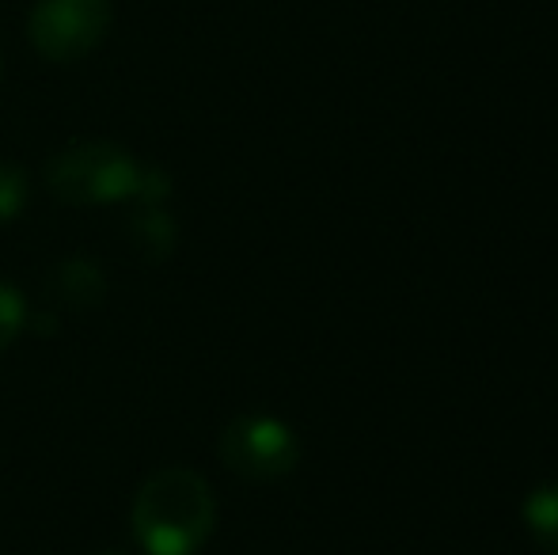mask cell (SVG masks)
<instances>
[{
  "mask_svg": "<svg viewBox=\"0 0 558 555\" xmlns=\"http://www.w3.org/2000/svg\"><path fill=\"white\" fill-rule=\"evenodd\" d=\"M23 324H27V301L12 281L0 278V354L20 339Z\"/></svg>",
  "mask_w": 558,
  "mask_h": 555,
  "instance_id": "8",
  "label": "cell"
},
{
  "mask_svg": "<svg viewBox=\"0 0 558 555\" xmlns=\"http://www.w3.org/2000/svg\"><path fill=\"white\" fill-rule=\"evenodd\" d=\"M0 73H4V65H0Z\"/></svg>",
  "mask_w": 558,
  "mask_h": 555,
  "instance_id": "11",
  "label": "cell"
},
{
  "mask_svg": "<svg viewBox=\"0 0 558 555\" xmlns=\"http://www.w3.org/2000/svg\"><path fill=\"white\" fill-rule=\"evenodd\" d=\"M133 536L145 555H194L214 536V487L191 468H160L133 498Z\"/></svg>",
  "mask_w": 558,
  "mask_h": 555,
  "instance_id": "2",
  "label": "cell"
},
{
  "mask_svg": "<svg viewBox=\"0 0 558 555\" xmlns=\"http://www.w3.org/2000/svg\"><path fill=\"white\" fill-rule=\"evenodd\" d=\"M104 555H122V552H104Z\"/></svg>",
  "mask_w": 558,
  "mask_h": 555,
  "instance_id": "10",
  "label": "cell"
},
{
  "mask_svg": "<svg viewBox=\"0 0 558 555\" xmlns=\"http://www.w3.org/2000/svg\"><path fill=\"white\" fill-rule=\"evenodd\" d=\"M53 293L61 297L65 309H88L104 297V270L88 260H69L58 267L53 278Z\"/></svg>",
  "mask_w": 558,
  "mask_h": 555,
  "instance_id": "5",
  "label": "cell"
},
{
  "mask_svg": "<svg viewBox=\"0 0 558 555\" xmlns=\"http://www.w3.org/2000/svg\"><path fill=\"white\" fill-rule=\"evenodd\" d=\"M524 526L539 548L558 555V483H547L524 498Z\"/></svg>",
  "mask_w": 558,
  "mask_h": 555,
  "instance_id": "6",
  "label": "cell"
},
{
  "mask_svg": "<svg viewBox=\"0 0 558 555\" xmlns=\"http://www.w3.org/2000/svg\"><path fill=\"white\" fill-rule=\"evenodd\" d=\"M217 453L225 468L251 483L281 480L301 460L296 434L274 415H235L217 437Z\"/></svg>",
  "mask_w": 558,
  "mask_h": 555,
  "instance_id": "4",
  "label": "cell"
},
{
  "mask_svg": "<svg viewBox=\"0 0 558 555\" xmlns=\"http://www.w3.org/2000/svg\"><path fill=\"white\" fill-rule=\"evenodd\" d=\"M111 23L114 0H35L27 15V38L46 61L73 65L104 46Z\"/></svg>",
  "mask_w": 558,
  "mask_h": 555,
  "instance_id": "3",
  "label": "cell"
},
{
  "mask_svg": "<svg viewBox=\"0 0 558 555\" xmlns=\"http://www.w3.org/2000/svg\"><path fill=\"white\" fill-rule=\"evenodd\" d=\"M27 206V171L12 160H0V225L12 221Z\"/></svg>",
  "mask_w": 558,
  "mask_h": 555,
  "instance_id": "9",
  "label": "cell"
},
{
  "mask_svg": "<svg viewBox=\"0 0 558 555\" xmlns=\"http://www.w3.org/2000/svg\"><path fill=\"white\" fill-rule=\"evenodd\" d=\"M46 186L69 206H118L133 198L160 206L171 191L160 168H145L125 145L104 137L73 141L53 153L46 164Z\"/></svg>",
  "mask_w": 558,
  "mask_h": 555,
  "instance_id": "1",
  "label": "cell"
},
{
  "mask_svg": "<svg viewBox=\"0 0 558 555\" xmlns=\"http://www.w3.org/2000/svg\"><path fill=\"white\" fill-rule=\"evenodd\" d=\"M130 237H133V244H137L141 255H148V260H163V255L175 248V221H171L160 206H145L137 217H133Z\"/></svg>",
  "mask_w": 558,
  "mask_h": 555,
  "instance_id": "7",
  "label": "cell"
}]
</instances>
